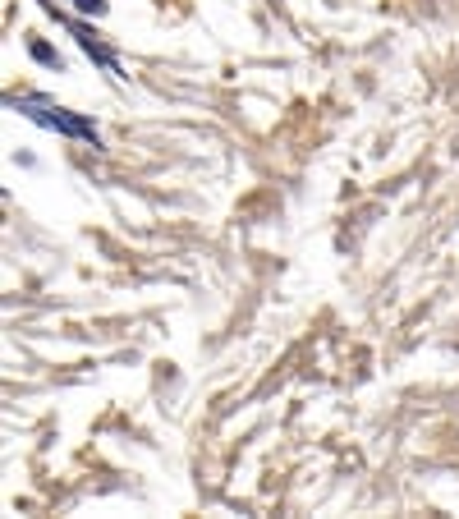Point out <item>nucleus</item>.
<instances>
[{
	"label": "nucleus",
	"instance_id": "f257e3e1",
	"mask_svg": "<svg viewBox=\"0 0 459 519\" xmlns=\"http://www.w3.org/2000/svg\"><path fill=\"white\" fill-rule=\"evenodd\" d=\"M28 120H37V124H46V129H60V133H69V138H92L97 143V129H92L88 120H78V115H69L65 106H51V101H42V97H19L14 101Z\"/></svg>",
	"mask_w": 459,
	"mask_h": 519
},
{
	"label": "nucleus",
	"instance_id": "f03ea898",
	"mask_svg": "<svg viewBox=\"0 0 459 519\" xmlns=\"http://www.w3.org/2000/svg\"><path fill=\"white\" fill-rule=\"evenodd\" d=\"M33 56L42 60V65H51V69H60V56H55L51 46H42V42H33Z\"/></svg>",
	"mask_w": 459,
	"mask_h": 519
},
{
	"label": "nucleus",
	"instance_id": "7ed1b4c3",
	"mask_svg": "<svg viewBox=\"0 0 459 519\" xmlns=\"http://www.w3.org/2000/svg\"><path fill=\"white\" fill-rule=\"evenodd\" d=\"M78 5H83V10H101V0H78Z\"/></svg>",
	"mask_w": 459,
	"mask_h": 519
}]
</instances>
